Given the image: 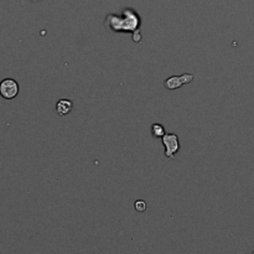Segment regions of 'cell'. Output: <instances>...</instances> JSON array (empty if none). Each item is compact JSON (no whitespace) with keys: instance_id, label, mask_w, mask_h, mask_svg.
Segmentation results:
<instances>
[{"instance_id":"obj_1","label":"cell","mask_w":254,"mask_h":254,"mask_svg":"<svg viewBox=\"0 0 254 254\" xmlns=\"http://www.w3.org/2000/svg\"><path fill=\"white\" fill-rule=\"evenodd\" d=\"M140 20L139 15L135 10L133 9H124L123 10V15L120 16V33H133L135 36H140L139 29H140Z\"/></svg>"},{"instance_id":"obj_2","label":"cell","mask_w":254,"mask_h":254,"mask_svg":"<svg viewBox=\"0 0 254 254\" xmlns=\"http://www.w3.org/2000/svg\"><path fill=\"white\" fill-rule=\"evenodd\" d=\"M162 145L165 147V155L169 159H174L176 152L180 150V140L176 134H166L161 138Z\"/></svg>"},{"instance_id":"obj_3","label":"cell","mask_w":254,"mask_h":254,"mask_svg":"<svg viewBox=\"0 0 254 254\" xmlns=\"http://www.w3.org/2000/svg\"><path fill=\"white\" fill-rule=\"evenodd\" d=\"M19 85L13 78H6L0 82V96L5 100H13L18 96Z\"/></svg>"},{"instance_id":"obj_4","label":"cell","mask_w":254,"mask_h":254,"mask_svg":"<svg viewBox=\"0 0 254 254\" xmlns=\"http://www.w3.org/2000/svg\"><path fill=\"white\" fill-rule=\"evenodd\" d=\"M192 81H194V76H192L191 73H185V75L172 76V77L167 78V80L164 82V86L165 88H167V90L174 91V90H177V88L182 87V86L189 85V83H191Z\"/></svg>"},{"instance_id":"obj_5","label":"cell","mask_w":254,"mask_h":254,"mask_svg":"<svg viewBox=\"0 0 254 254\" xmlns=\"http://www.w3.org/2000/svg\"><path fill=\"white\" fill-rule=\"evenodd\" d=\"M73 108V102L70 100H60L56 103V112L58 115H66L72 110Z\"/></svg>"},{"instance_id":"obj_6","label":"cell","mask_w":254,"mask_h":254,"mask_svg":"<svg viewBox=\"0 0 254 254\" xmlns=\"http://www.w3.org/2000/svg\"><path fill=\"white\" fill-rule=\"evenodd\" d=\"M150 132H152V135L154 138H162L165 135V129L164 127H162L161 124H157V123H155V124L152 125V129H150Z\"/></svg>"},{"instance_id":"obj_7","label":"cell","mask_w":254,"mask_h":254,"mask_svg":"<svg viewBox=\"0 0 254 254\" xmlns=\"http://www.w3.org/2000/svg\"><path fill=\"white\" fill-rule=\"evenodd\" d=\"M134 207L138 212H144L147 209V202H144L143 200H138L134 203Z\"/></svg>"},{"instance_id":"obj_8","label":"cell","mask_w":254,"mask_h":254,"mask_svg":"<svg viewBox=\"0 0 254 254\" xmlns=\"http://www.w3.org/2000/svg\"><path fill=\"white\" fill-rule=\"evenodd\" d=\"M31 1H38V0H31Z\"/></svg>"}]
</instances>
